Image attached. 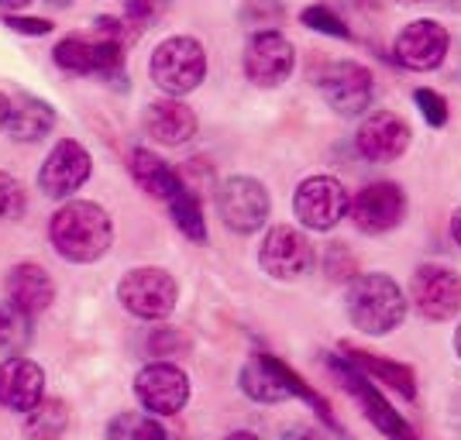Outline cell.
I'll list each match as a JSON object with an SVG mask.
<instances>
[{
	"label": "cell",
	"instance_id": "obj_1",
	"mask_svg": "<svg viewBox=\"0 0 461 440\" xmlns=\"http://www.w3.org/2000/svg\"><path fill=\"white\" fill-rule=\"evenodd\" d=\"M49 238H52V248L66 262L86 265V262H96L107 255L111 241H114V224L100 203L73 200L49 220Z\"/></svg>",
	"mask_w": 461,
	"mask_h": 440
},
{
	"label": "cell",
	"instance_id": "obj_2",
	"mask_svg": "<svg viewBox=\"0 0 461 440\" xmlns=\"http://www.w3.org/2000/svg\"><path fill=\"white\" fill-rule=\"evenodd\" d=\"M348 320L358 327L362 334L383 337L389 330L406 320V296L396 286V279H389L383 272H368V275H355L345 292Z\"/></svg>",
	"mask_w": 461,
	"mask_h": 440
},
{
	"label": "cell",
	"instance_id": "obj_3",
	"mask_svg": "<svg viewBox=\"0 0 461 440\" xmlns=\"http://www.w3.org/2000/svg\"><path fill=\"white\" fill-rule=\"evenodd\" d=\"M241 389H245L249 400L266 402V406H276V402H286V400H293V396H300V400H307L310 406H317L324 420H330L324 400H321L286 362H279V358H272V355H255V358L241 368Z\"/></svg>",
	"mask_w": 461,
	"mask_h": 440
},
{
	"label": "cell",
	"instance_id": "obj_4",
	"mask_svg": "<svg viewBox=\"0 0 461 440\" xmlns=\"http://www.w3.org/2000/svg\"><path fill=\"white\" fill-rule=\"evenodd\" d=\"M149 69H152L155 86L162 94L186 96L207 76V52L190 35H176V39H166L155 49Z\"/></svg>",
	"mask_w": 461,
	"mask_h": 440
},
{
	"label": "cell",
	"instance_id": "obj_5",
	"mask_svg": "<svg viewBox=\"0 0 461 440\" xmlns=\"http://www.w3.org/2000/svg\"><path fill=\"white\" fill-rule=\"evenodd\" d=\"M327 364H330V372L338 375V382L345 385L348 392L358 400L362 413L375 423V430H379L383 437H389V440H420V437H417V430L403 420V413H396V406H389V402L383 400V392L375 389V382H372L368 375H362L355 364L348 362L345 355H341V358H338V355H330V358H327Z\"/></svg>",
	"mask_w": 461,
	"mask_h": 440
},
{
	"label": "cell",
	"instance_id": "obj_6",
	"mask_svg": "<svg viewBox=\"0 0 461 440\" xmlns=\"http://www.w3.org/2000/svg\"><path fill=\"white\" fill-rule=\"evenodd\" d=\"M117 300L141 320H166L176 310L179 286L166 268H131L117 286Z\"/></svg>",
	"mask_w": 461,
	"mask_h": 440
},
{
	"label": "cell",
	"instance_id": "obj_7",
	"mask_svg": "<svg viewBox=\"0 0 461 440\" xmlns=\"http://www.w3.org/2000/svg\"><path fill=\"white\" fill-rule=\"evenodd\" d=\"M217 211L224 228L234 234H255L269 220L272 200L269 190L251 175H230L217 190Z\"/></svg>",
	"mask_w": 461,
	"mask_h": 440
},
{
	"label": "cell",
	"instance_id": "obj_8",
	"mask_svg": "<svg viewBox=\"0 0 461 440\" xmlns=\"http://www.w3.org/2000/svg\"><path fill=\"white\" fill-rule=\"evenodd\" d=\"M296 220L307 230H330L348 217V190L334 175H310L293 193Z\"/></svg>",
	"mask_w": 461,
	"mask_h": 440
},
{
	"label": "cell",
	"instance_id": "obj_9",
	"mask_svg": "<svg viewBox=\"0 0 461 440\" xmlns=\"http://www.w3.org/2000/svg\"><path fill=\"white\" fill-rule=\"evenodd\" d=\"M258 265L266 268L272 279L293 283V279H303L307 272H313L317 251H313V241H310L303 230L279 224V228H272L269 234L262 238Z\"/></svg>",
	"mask_w": 461,
	"mask_h": 440
},
{
	"label": "cell",
	"instance_id": "obj_10",
	"mask_svg": "<svg viewBox=\"0 0 461 440\" xmlns=\"http://www.w3.org/2000/svg\"><path fill=\"white\" fill-rule=\"evenodd\" d=\"M348 217L355 220V228L362 234H385V230L403 224L406 193L389 179L368 183L355 193V200H348Z\"/></svg>",
	"mask_w": 461,
	"mask_h": 440
},
{
	"label": "cell",
	"instance_id": "obj_11",
	"mask_svg": "<svg viewBox=\"0 0 461 440\" xmlns=\"http://www.w3.org/2000/svg\"><path fill=\"white\" fill-rule=\"evenodd\" d=\"M317 86L324 94L327 107L345 117L366 114L368 103H372V94H375V79L358 62H330L317 76Z\"/></svg>",
	"mask_w": 461,
	"mask_h": 440
},
{
	"label": "cell",
	"instance_id": "obj_12",
	"mask_svg": "<svg viewBox=\"0 0 461 440\" xmlns=\"http://www.w3.org/2000/svg\"><path fill=\"white\" fill-rule=\"evenodd\" d=\"M135 396L155 417H176L186 406V400H190V379L176 364L152 362L138 372Z\"/></svg>",
	"mask_w": 461,
	"mask_h": 440
},
{
	"label": "cell",
	"instance_id": "obj_13",
	"mask_svg": "<svg viewBox=\"0 0 461 440\" xmlns=\"http://www.w3.org/2000/svg\"><path fill=\"white\" fill-rule=\"evenodd\" d=\"M296 49L283 31H255L245 45V76L255 86H279L293 76Z\"/></svg>",
	"mask_w": 461,
	"mask_h": 440
},
{
	"label": "cell",
	"instance_id": "obj_14",
	"mask_svg": "<svg viewBox=\"0 0 461 440\" xmlns=\"http://www.w3.org/2000/svg\"><path fill=\"white\" fill-rule=\"evenodd\" d=\"M410 296L427 320H451L461 313V275L447 265H420L413 272Z\"/></svg>",
	"mask_w": 461,
	"mask_h": 440
},
{
	"label": "cell",
	"instance_id": "obj_15",
	"mask_svg": "<svg viewBox=\"0 0 461 440\" xmlns=\"http://www.w3.org/2000/svg\"><path fill=\"white\" fill-rule=\"evenodd\" d=\"M447 28H441L438 21L423 18V21H410L403 31L393 41V56L403 69H413V73H430L438 69L447 56Z\"/></svg>",
	"mask_w": 461,
	"mask_h": 440
},
{
	"label": "cell",
	"instance_id": "obj_16",
	"mask_svg": "<svg viewBox=\"0 0 461 440\" xmlns=\"http://www.w3.org/2000/svg\"><path fill=\"white\" fill-rule=\"evenodd\" d=\"M56 66H62L66 73H77V76H117L121 66H124V45L107 39H79L69 35L56 45Z\"/></svg>",
	"mask_w": 461,
	"mask_h": 440
},
{
	"label": "cell",
	"instance_id": "obj_17",
	"mask_svg": "<svg viewBox=\"0 0 461 440\" xmlns=\"http://www.w3.org/2000/svg\"><path fill=\"white\" fill-rule=\"evenodd\" d=\"M90 173H94L90 152H86L79 141L66 138V141H59L56 148L49 152V158H45V166H41V173H39V186L45 196L62 200V196H73V193L90 179Z\"/></svg>",
	"mask_w": 461,
	"mask_h": 440
},
{
	"label": "cell",
	"instance_id": "obj_18",
	"mask_svg": "<svg viewBox=\"0 0 461 440\" xmlns=\"http://www.w3.org/2000/svg\"><path fill=\"white\" fill-rule=\"evenodd\" d=\"M355 145H358L362 158H368V162H396L410 148V128H406V121L400 114L375 111V114H368L358 124Z\"/></svg>",
	"mask_w": 461,
	"mask_h": 440
},
{
	"label": "cell",
	"instance_id": "obj_19",
	"mask_svg": "<svg viewBox=\"0 0 461 440\" xmlns=\"http://www.w3.org/2000/svg\"><path fill=\"white\" fill-rule=\"evenodd\" d=\"M4 289H7V303L21 317H35V313L52 307V300H56V286H52L49 272L35 262H21L11 268Z\"/></svg>",
	"mask_w": 461,
	"mask_h": 440
},
{
	"label": "cell",
	"instance_id": "obj_20",
	"mask_svg": "<svg viewBox=\"0 0 461 440\" xmlns=\"http://www.w3.org/2000/svg\"><path fill=\"white\" fill-rule=\"evenodd\" d=\"M45 392V375L28 358H7L0 364V406L14 413H32Z\"/></svg>",
	"mask_w": 461,
	"mask_h": 440
},
{
	"label": "cell",
	"instance_id": "obj_21",
	"mask_svg": "<svg viewBox=\"0 0 461 440\" xmlns=\"http://www.w3.org/2000/svg\"><path fill=\"white\" fill-rule=\"evenodd\" d=\"M145 131L152 134L158 145H183L196 134V114L183 100H155L145 111Z\"/></svg>",
	"mask_w": 461,
	"mask_h": 440
},
{
	"label": "cell",
	"instance_id": "obj_22",
	"mask_svg": "<svg viewBox=\"0 0 461 440\" xmlns=\"http://www.w3.org/2000/svg\"><path fill=\"white\" fill-rule=\"evenodd\" d=\"M131 175H135V183L149 193V196L166 200V203L183 190L179 173H176L173 166H166L155 152H149V148H135V152H131Z\"/></svg>",
	"mask_w": 461,
	"mask_h": 440
},
{
	"label": "cell",
	"instance_id": "obj_23",
	"mask_svg": "<svg viewBox=\"0 0 461 440\" xmlns=\"http://www.w3.org/2000/svg\"><path fill=\"white\" fill-rule=\"evenodd\" d=\"M345 358L362 375H368L372 382L379 379V382H385L389 389H396L403 400H417V379H413V368H406V364H396L389 362V358H379V355H366V351H345Z\"/></svg>",
	"mask_w": 461,
	"mask_h": 440
},
{
	"label": "cell",
	"instance_id": "obj_24",
	"mask_svg": "<svg viewBox=\"0 0 461 440\" xmlns=\"http://www.w3.org/2000/svg\"><path fill=\"white\" fill-rule=\"evenodd\" d=\"M52 128H56V111L39 96H24L7 114V131L14 141H41Z\"/></svg>",
	"mask_w": 461,
	"mask_h": 440
},
{
	"label": "cell",
	"instance_id": "obj_25",
	"mask_svg": "<svg viewBox=\"0 0 461 440\" xmlns=\"http://www.w3.org/2000/svg\"><path fill=\"white\" fill-rule=\"evenodd\" d=\"M69 427V409L62 400H41L32 413H24V437L59 440Z\"/></svg>",
	"mask_w": 461,
	"mask_h": 440
},
{
	"label": "cell",
	"instance_id": "obj_26",
	"mask_svg": "<svg viewBox=\"0 0 461 440\" xmlns=\"http://www.w3.org/2000/svg\"><path fill=\"white\" fill-rule=\"evenodd\" d=\"M169 213H173L176 228L183 230L190 241L196 245H203L207 241V220H203V207H200V200H196V193L193 190H183L176 193L173 200H169Z\"/></svg>",
	"mask_w": 461,
	"mask_h": 440
},
{
	"label": "cell",
	"instance_id": "obj_27",
	"mask_svg": "<svg viewBox=\"0 0 461 440\" xmlns=\"http://www.w3.org/2000/svg\"><path fill=\"white\" fill-rule=\"evenodd\" d=\"M107 440H169L162 423H155L152 417L141 413H121L111 427H107Z\"/></svg>",
	"mask_w": 461,
	"mask_h": 440
},
{
	"label": "cell",
	"instance_id": "obj_28",
	"mask_svg": "<svg viewBox=\"0 0 461 440\" xmlns=\"http://www.w3.org/2000/svg\"><path fill=\"white\" fill-rule=\"evenodd\" d=\"M241 21L255 31H276V24L283 21V4L279 0H245Z\"/></svg>",
	"mask_w": 461,
	"mask_h": 440
},
{
	"label": "cell",
	"instance_id": "obj_29",
	"mask_svg": "<svg viewBox=\"0 0 461 440\" xmlns=\"http://www.w3.org/2000/svg\"><path fill=\"white\" fill-rule=\"evenodd\" d=\"M166 11H169V0H124V21L135 28L138 35L145 28H152Z\"/></svg>",
	"mask_w": 461,
	"mask_h": 440
},
{
	"label": "cell",
	"instance_id": "obj_30",
	"mask_svg": "<svg viewBox=\"0 0 461 440\" xmlns=\"http://www.w3.org/2000/svg\"><path fill=\"white\" fill-rule=\"evenodd\" d=\"M300 21L307 24V28H313V31H324V35H330V39H351V31H348V24L330 7H324V4H317V7H307L303 14H300Z\"/></svg>",
	"mask_w": 461,
	"mask_h": 440
},
{
	"label": "cell",
	"instance_id": "obj_31",
	"mask_svg": "<svg viewBox=\"0 0 461 440\" xmlns=\"http://www.w3.org/2000/svg\"><path fill=\"white\" fill-rule=\"evenodd\" d=\"M28 207V196H24V186L11 173L0 169V217L4 220H18Z\"/></svg>",
	"mask_w": 461,
	"mask_h": 440
},
{
	"label": "cell",
	"instance_id": "obj_32",
	"mask_svg": "<svg viewBox=\"0 0 461 440\" xmlns=\"http://www.w3.org/2000/svg\"><path fill=\"white\" fill-rule=\"evenodd\" d=\"M413 100H417L423 121H427L430 128H444V124H447V100H444L441 94H434V90H417Z\"/></svg>",
	"mask_w": 461,
	"mask_h": 440
},
{
	"label": "cell",
	"instance_id": "obj_33",
	"mask_svg": "<svg viewBox=\"0 0 461 440\" xmlns=\"http://www.w3.org/2000/svg\"><path fill=\"white\" fill-rule=\"evenodd\" d=\"M7 28H14L18 35H49L52 31V21L45 18H18V14H7Z\"/></svg>",
	"mask_w": 461,
	"mask_h": 440
},
{
	"label": "cell",
	"instance_id": "obj_34",
	"mask_svg": "<svg viewBox=\"0 0 461 440\" xmlns=\"http://www.w3.org/2000/svg\"><path fill=\"white\" fill-rule=\"evenodd\" d=\"M451 238H455V245L461 248V211L451 217Z\"/></svg>",
	"mask_w": 461,
	"mask_h": 440
},
{
	"label": "cell",
	"instance_id": "obj_35",
	"mask_svg": "<svg viewBox=\"0 0 461 440\" xmlns=\"http://www.w3.org/2000/svg\"><path fill=\"white\" fill-rule=\"evenodd\" d=\"M7 114H11V100L0 94V128H7Z\"/></svg>",
	"mask_w": 461,
	"mask_h": 440
},
{
	"label": "cell",
	"instance_id": "obj_36",
	"mask_svg": "<svg viewBox=\"0 0 461 440\" xmlns=\"http://www.w3.org/2000/svg\"><path fill=\"white\" fill-rule=\"evenodd\" d=\"M32 0H0V11H18V7H28Z\"/></svg>",
	"mask_w": 461,
	"mask_h": 440
},
{
	"label": "cell",
	"instance_id": "obj_37",
	"mask_svg": "<svg viewBox=\"0 0 461 440\" xmlns=\"http://www.w3.org/2000/svg\"><path fill=\"white\" fill-rule=\"evenodd\" d=\"M283 440H317V434H310V430H289Z\"/></svg>",
	"mask_w": 461,
	"mask_h": 440
},
{
	"label": "cell",
	"instance_id": "obj_38",
	"mask_svg": "<svg viewBox=\"0 0 461 440\" xmlns=\"http://www.w3.org/2000/svg\"><path fill=\"white\" fill-rule=\"evenodd\" d=\"M7 320H11V313H7V310H0V341H4V330H7Z\"/></svg>",
	"mask_w": 461,
	"mask_h": 440
},
{
	"label": "cell",
	"instance_id": "obj_39",
	"mask_svg": "<svg viewBox=\"0 0 461 440\" xmlns=\"http://www.w3.org/2000/svg\"><path fill=\"white\" fill-rule=\"evenodd\" d=\"M224 440H258L255 434H245V430H238V434H230V437H224Z\"/></svg>",
	"mask_w": 461,
	"mask_h": 440
},
{
	"label": "cell",
	"instance_id": "obj_40",
	"mask_svg": "<svg viewBox=\"0 0 461 440\" xmlns=\"http://www.w3.org/2000/svg\"><path fill=\"white\" fill-rule=\"evenodd\" d=\"M455 351H458V358H461V324H458V330H455Z\"/></svg>",
	"mask_w": 461,
	"mask_h": 440
},
{
	"label": "cell",
	"instance_id": "obj_41",
	"mask_svg": "<svg viewBox=\"0 0 461 440\" xmlns=\"http://www.w3.org/2000/svg\"><path fill=\"white\" fill-rule=\"evenodd\" d=\"M45 4H52V7H69L73 0H45Z\"/></svg>",
	"mask_w": 461,
	"mask_h": 440
},
{
	"label": "cell",
	"instance_id": "obj_42",
	"mask_svg": "<svg viewBox=\"0 0 461 440\" xmlns=\"http://www.w3.org/2000/svg\"><path fill=\"white\" fill-rule=\"evenodd\" d=\"M403 4H427V0H403Z\"/></svg>",
	"mask_w": 461,
	"mask_h": 440
}]
</instances>
